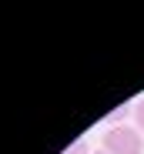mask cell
<instances>
[{"instance_id":"obj_1","label":"cell","mask_w":144,"mask_h":154,"mask_svg":"<svg viewBox=\"0 0 144 154\" xmlns=\"http://www.w3.org/2000/svg\"><path fill=\"white\" fill-rule=\"evenodd\" d=\"M101 147L107 154H144L141 131H137V127H124V124L111 127V131L104 134V141H101Z\"/></svg>"},{"instance_id":"obj_2","label":"cell","mask_w":144,"mask_h":154,"mask_svg":"<svg viewBox=\"0 0 144 154\" xmlns=\"http://www.w3.org/2000/svg\"><path fill=\"white\" fill-rule=\"evenodd\" d=\"M127 114H131V104H121V107H114V111H111V114H107L104 121H107L111 127H117V124H121V121H124Z\"/></svg>"},{"instance_id":"obj_3","label":"cell","mask_w":144,"mask_h":154,"mask_svg":"<svg viewBox=\"0 0 144 154\" xmlns=\"http://www.w3.org/2000/svg\"><path fill=\"white\" fill-rule=\"evenodd\" d=\"M134 121H137V131H144V97L134 104Z\"/></svg>"},{"instance_id":"obj_4","label":"cell","mask_w":144,"mask_h":154,"mask_svg":"<svg viewBox=\"0 0 144 154\" xmlns=\"http://www.w3.org/2000/svg\"><path fill=\"white\" fill-rule=\"evenodd\" d=\"M64 154H87V141H74V144H70Z\"/></svg>"},{"instance_id":"obj_5","label":"cell","mask_w":144,"mask_h":154,"mask_svg":"<svg viewBox=\"0 0 144 154\" xmlns=\"http://www.w3.org/2000/svg\"><path fill=\"white\" fill-rule=\"evenodd\" d=\"M94 154H107V151H104V147H101V151H94Z\"/></svg>"}]
</instances>
